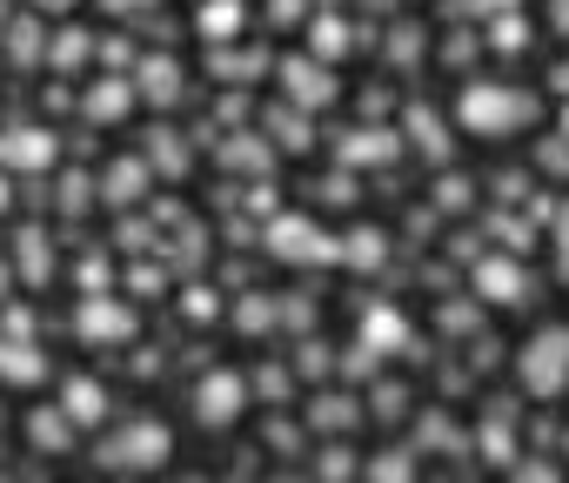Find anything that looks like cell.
Returning a JSON list of instances; mask_svg holds the SVG:
<instances>
[{
  "mask_svg": "<svg viewBox=\"0 0 569 483\" xmlns=\"http://www.w3.org/2000/svg\"><path fill=\"white\" fill-rule=\"evenodd\" d=\"M522 121H536V101H529L522 88L476 81V88L462 95V128H469V135H482V141H502V135H516Z\"/></svg>",
  "mask_w": 569,
  "mask_h": 483,
  "instance_id": "cell-1",
  "label": "cell"
},
{
  "mask_svg": "<svg viewBox=\"0 0 569 483\" xmlns=\"http://www.w3.org/2000/svg\"><path fill=\"white\" fill-rule=\"evenodd\" d=\"M168 450H174V436H168L154 416H141V423H128L121 436H108L94 463H108V470H154V463H168Z\"/></svg>",
  "mask_w": 569,
  "mask_h": 483,
  "instance_id": "cell-2",
  "label": "cell"
},
{
  "mask_svg": "<svg viewBox=\"0 0 569 483\" xmlns=\"http://www.w3.org/2000/svg\"><path fill=\"white\" fill-rule=\"evenodd\" d=\"M522 383H529V396H562L569 390V329H542L529 349H522Z\"/></svg>",
  "mask_w": 569,
  "mask_h": 483,
  "instance_id": "cell-3",
  "label": "cell"
},
{
  "mask_svg": "<svg viewBox=\"0 0 569 483\" xmlns=\"http://www.w3.org/2000/svg\"><path fill=\"white\" fill-rule=\"evenodd\" d=\"M268 249H274L281 263H336V235H329L322 221H309V215H281V221L268 228Z\"/></svg>",
  "mask_w": 569,
  "mask_h": 483,
  "instance_id": "cell-4",
  "label": "cell"
},
{
  "mask_svg": "<svg viewBox=\"0 0 569 483\" xmlns=\"http://www.w3.org/2000/svg\"><path fill=\"white\" fill-rule=\"evenodd\" d=\"M241 410H248V383H241L234 369H214V376L194 383V423H201V430H228Z\"/></svg>",
  "mask_w": 569,
  "mask_h": 483,
  "instance_id": "cell-5",
  "label": "cell"
},
{
  "mask_svg": "<svg viewBox=\"0 0 569 483\" xmlns=\"http://www.w3.org/2000/svg\"><path fill=\"white\" fill-rule=\"evenodd\" d=\"M0 168L48 175L54 168V135L48 128H8V135H0Z\"/></svg>",
  "mask_w": 569,
  "mask_h": 483,
  "instance_id": "cell-6",
  "label": "cell"
},
{
  "mask_svg": "<svg viewBox=\"0 0 569 483\" xmlns=\"http://www.w3.org/2000/svg\"><path fill=\"white\" fill-rule=\"evenodd\" d=\"M74 323H81V336H88V343H128V336H134V316H128L114 296H88Z\"/></svg>",
  "mask_w": 569,
  "mask_h": 483,
  "instance_id": "cell-7",
  "label": "cell"
},
{
  "mask_svg": "<svg viewBox=\"0 0 569 483\" xmlns=\"http://www.w3.org/2000/svg\"><path fill=\"white\" fill-rule=\"evenodd\" d=\"M281 81H289V101H302V108H329V101L342 95L336 75L316 68V61H289V68H281Z\"/></svg>",
  "mask_w": 569,
  "mask_h": 483,
  "instance_id": "cell-8",
  "label": "cell"
},
{
  "mask_svg": "<svg viewBox=\"0 0 569 483\" xmlns=\"http://www.w3.org/2000/svg\"><path fill=\"white\" fill-rule=\"evenodd\" d=\"M61 410H68V423H74V430H88V423H101V416H108V390H101L94 376H68Z\"/></svg>",
  "mask_w": 569,
  "mask_h": 483,
  "instance_id": "cell-9",
  "label": "cell"
},
{
  "mask_svg": "<svg viewBox=\"0 0 569 483\" xmlns=\"http://www.w3.org/2000/svg\"><path fill=\"white\" fill-rule=\"evenodd\" d=\"M476 289H489V303H522L529 296V276L516 263H482L476 269Z\"/></svg>",
  "mask_w": 569,
  "mask_h": 483,
  "instance_id": "cell-10",
  "label": "cell"
},
{
  "mask_svg": "<svg viewBox=\"0 0 569 483\" xmlns=\"http://www.w3.org/2000/svg\"><path fill=\"white\" fill-rule=\"evenodd\" d=\"M48 376V356L34 343H0V383H41Z\"/></svg>",
  "mask_w": 569,
  "mask_h": 483,
  "instance_id": "cell-11",
  "label": "cell"
},
{
  "mask_svg": "<svg viewBox=\"0 0 569 483\" xmlns=\"http://www.w3.org/2000/svg\"><path fill=\"white\" fill-rule=\"evenodd\" d=\"M382 241H389L382 228H356L349 241H336V263H356V269H376V263H382Z\"/></svg>",
  "mask_w": 569,
  "mask_h": 483,
  "instance_id": "cell-12",
  "label": "cell"
},
{
  "mask_svg": "<svg viewBox=\"0 0 569 483\" xmlns=\"http://www.w3.org/2000/svg\"><path fill=\"white\" fill-rule=\"evenodd\" d=\"M201 34L208 41H234L241 34V0H208V8H201Z\"/></svg>",
  "mask_w": 569,
  "mask_h": 483,
  "instance_id": "cell-13",
  "label": "cell"
},
{
  "mask_svg": "<svg viewBox=\"0 0 569 483\" xmlns=\"http://www.w3.org/2000/svg\"><path fill=\"white\" fill-rule=\"evenodd\" d=\"M28 436H34L41 450H61V443L74 436V423H68V410H34V416H28Z\"/></svg>",
  "mask_w": 569,
  "mask_h": 483,
  "instance_id": "cell-14",
  "label": "cell"
},
{
  "mask_svg": "<svg viewBox=\"0 0 569 483\" xmlns=\"http://www.w3.org/2000/svg\"><path fill=\"white\" fill-rule=\"evenodd\" d=\"M128 101H134V95H128V81H101V88L88 95V115H94V121H121V115H128Z\"/></svg>",
  "mask_w": 569,
  "mask_h": 483,
  "instance_id": "cell-15",
  "label": "cell"
},
{
  "mask_svg": "<svg viewBox=\"0 0 569 483\" xmlns=\"http://www.w3.org/2000/svg\"><path fill=\"white\" fill-rule=\"evenodd\" d=\"M141 188H148V168L141 161H114L108 168V201H134Z\"/></svg>",
  "mask_w": 569,
  "mask_h": 483,
  "instance_id": "cell-16",
  "label": "cell"
},
{
  "mask_svg": "<svg viewBox=\"0 0 569 483\" xmlns=\"http://www.w3.org/2000/svg\"><path fill=\"white\" fill-rule=\"evenodd\" d=\"M141 81H148V95H154V101H174V95H181V68H174V61H148V68H141Z\"/></svg>",
  "mask_w": 569,
  "mask_h": 483,
  "instance_id": "cell-17",
  "label": "cell"
},
{
  "mask_svg": "<svg viewBox=\"0 0 569 483\" xmlns=\"http://www.w3.org/2000/svg\"><path fill=\"white\" fill-rule=\"evenodd\" d=\"M409 128H416V141L429 148V161H449V141H442V121H436V115H409Z\"/></svg>",
  "mask_w": 569,
  "mask_h": 483,
  "instance_id": "cell-18",
  "label": "cell"
},
{
  "mask_svg": "<svg viewBox=\"0 0 569 483\" xmlns=\"http://www.w3.org/2000/svg\"><path fill=\"white\" fill-rule=\"evenodd\" d=\"M309 423H322V430H349L356 410H349V396H322V410H309Z\"/></svg>",
  "mask_w": 569,
  "mask_h": 483,
  "instance_id": "cell-19",
  "label": "cell"
},
{
  "mask_svg": "<svg viewBox=\"0 0 569 483\" xmlns=\"http://www.w3.org/2000/svg\"><path fill=\"white\" fill-rule=\"evenodd\" d=\"M21 256H28V283H48V269H54V256L41 249V235H34V228L21 235Z\"/></svg>",
  "mask_w": 569,
  "mask_h": 483,
  "instance_id": "cell-20",
  "label": "cell"
},
{
  "mask_svg": "<svg viewBox=\"0 0 569 483\" xmlns=\"http://www.w3.org/2000/svg\"><path fill=\"white\" fill-rule=\"evenodd\" d=\"M389 155H396V141L382 128H369V141H349V161H389Z\"/></svg>",
  "mask_w": 569,
  "mask_h": 483,
  "instance_id": "cell-21",
  "label": "cell"
},
{
  "mask_svg": "<svg viewBox=\"0 0 569 483\" xmlns=\"http://www.w3.org/2000/svg\"><path fill=\"white\" fill-rule=\"evenodd\" d=\"M309 48H322V55H342V48H349V34H342V21H316V34H309Z\"/></svg>",
  "mask_w": 569,
  "mask_h": 483,
  "instance_id": "cell-22",
  "label": "cell"
},
{
  "mask_svg": "<svg viewBox=\"0 0 569 483\" xmlns=\"http://www.w3.org/2000/svg\"><path fill=\"white\" fill-rule=\"evenodd\" d=\"M556 249H562V276H569V201H562V221H556Z\"/></svg>",
  "mask_w": 569,
  "mask_h": 483,
  "instance_id": "cell-23",
  "label": "cell"
},
{
  "mask_svg": "<svg viewBox=\"0 0 569 483\" xmlns=\"http://www.w3.org/2000/svg\"><path fill=\"white\" fill-rule=\"evenodd\" d=\"M322 476H349V450H329L322 456Z\"/></svg>",
  "mask_w": 569,
  "mask_h": 483,
  "instance_id": "cell-24",
  "label": "cell"
},
{
  "mask_svg": "<svg viewBox=\"0 0 569 483\" xmlns=\"http://www.w3.org/2000/svg\"><path fill=\"white\" fill-rule=\"evenodd\" d=\"M369 476H409V463H396V450H389L382 463H369Z\"/></svg>",
  "mask_w": 569,
  "mask_h": 483,
  "instance_id": "cell-25",
  "label": "cell"
},
{
  "mask_svg": "<svg viewBox=\"0 0 569 483\" xmlns=\"http://www.w3.org/2000/svg\"><path fill=\"white\" fill-rule=\"evenodd\" d=\"M8 201H14V188H8V175H0V215H8Z\"/></svg>",
  "mask_w": 569,
  "mask_h": 483,
  "instance_id": "cell-26",
  "label": "cell"
},
{
  "mask_svg": "<svg viewBox=\"0 0 569 483\" xmlns=\"http://www.w3.org/2000/svg\"><path fill=\"white\" fill-rule=\"evenodd\" d=\"M101 8H148V0H101Z\"/></svg>",
  "mask_w": 569,
  "mask_h": 483,
  "instance_id": "cell-27",
  "label": "cell"
},
{
  "mask_svg": "<svg viewBox=\"0 0 569 483\" xmlns=\"http://www.w3.org/2000/svg\"><path fill=\"white\" fill-rule=\"evenodd\" d=\"M34 8H54V14H61V8H74V0H34Z\"/></svg>",
  "mask_w": 569,
  "mask_h": 483,
  "instance_id": "cell-28",
  "label": "cell"
},
{
  "mask_svg": "<svg viewBox=\"0 0 569 483\" xmlns=\"http://www.w3.org/2000/svg\"><path fill=\"white\" fill-rule=\"evenodd\" d=\"M0 303H8V269H0Z\"/></svg>",
  "mask_w": 569,
  "mask_h": 483,
  "instance_id": "cell-29",
  "label": "cell"
}]
</instances>
